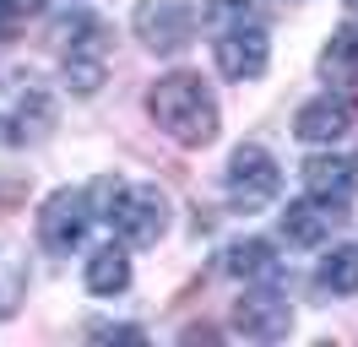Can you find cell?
Instances as JSON below:
<instances>
[{
  "label": "cell",
  "instance_id": "4fadbf2b",
  "mask_svg": "<svg viewBox=\"0 0 358 347\" xmlns=\"http://www.w3.org/2000/svg\"><path fill=\"white\" fill-rule=\"evenodd\" d=\"M304 185L315 195H331V201H348L358 190V163L353 157H331V152H320L304 163Z\"/></svg>",
  "mask_w": 358,
  "mask_h": 347
},
{
  "label": "cell",
  "instance_id": "ac0fdd59",
  "mask_svg": "<svg viewBox=\"0 0 358 347\" xmlns=\"http://www.w3.org/2000/svg\"><path fill=\"white\" fill-rule=\"evenodd\" d=\"M206 22H217V27L255 22V0H206Z\"/></svg>",
  "mask_w": 358,
  "mask_h": 347
},
{
  "label": "cell",
  "instance_id": "ffe728a7",
  "mask_svg": "<svg viewBox=\"0 0 358 347\" xmlns=\"http://www.w3.org/2000/svg\"><path fill=\"white\" fill-rule=\"evenodd\" d=\"M348 6H353V11H358V0H348Z\"/></svg>",
  "mask_w": 358,
  "mask_h": 347
},
{
  "label": "cell",
  "instance_id": "d6986e66",
  "mask_svg": "<svg viewBox=\"0 0 358 347\" xmlns=\"http://www.w3.org/2000/svg\"><path fill=\"white\" fill-rule=\"evenodd\" d=\"M33 11H44V0H0V38H6L22 17H33Z\"/></svg>",
  "mask_w": 358,
  "mask_h": 347
},
{
  "label": "cell",
  "instance_id": "30bf717a",
  "mask_svg": "<svg viewBox=\"0 0 358 347\" xmlns=\"http://www.w3.org/2000/svg\"><path fill=\"white\" fill-rule=\"evenodd\" d=\"M348 201H331V195H304V201H293L288 212H282V234H288V244H304V250H315V244H326L331 239V228H342L348 222V212H342Z\"/></svg>",
  "mask_w": 358,
  "mask_h": 347
},
{
  "label": "cell",
  "instance_id": "9c48e42d",
  "mask_svg": "<svg viewBox=\"0 0 358 347\" xmlns=\"http://www.w3.org/2000/svg\"><path fill=\"white\" fill-rule=\"evenodd\" d=\"M212 55H217V71H223L228 82H255L271 60V43L255 22H239V27H223V33H217Z\"/></svg>",
  "mask_w": 358,
  "mask_h": 347
},
{
  "label": "cell",
  "instance_id": "3957f363",
  "mask_svg": "<svg viewBox=\"0 0 358 347\" xmlns=\"http://www.w3.org/2000/svg\"><path fill=\"white\" fill-rule=\"evenodd\" d=\"M55 43L66 49V82L76 92H98L103 65H109V27L87 11H71V17L55 22Z\"/></svg>",
  "mask_w": 358,
  "mask_h": 347
},
{
  "label": "cell",
  "instance_id": "8992f818",
  "mask_svg": "<svg viewBox=\"0 0 358 347\" xmlns=\"http://www.w3.org/2000/svg\"><path fill=\"white\" fill-rule=\"evenodd\" d=\"M87 222H92L87 190H55L44 201V212H38V244L49 255H71L87 239Z\"/></svg>",
  "mask_w": 358,
  "mask_h": 347
},
{
  "label": "cell",
  "instance_id": "7a4b0ae2",
  "mask_svg": "<svg viewBox=\"0 0 358 347\" xmlns=\"http://www.w3.org/2000/svg\"><path fill=\"white\" fill-rule=\"evenodd\" d=\"M55 125V98L33 71H0V141H38Z\"/></svg>",
  "mask_w": 358,
  "mask_h": 347
},
{
  "label": "cell",
  "instance_id": "ba28073f",
  "mask_svg": "<svg viewBox=\"0 0 358 347\" xmlns=\"http://www.w3.org/2000/svg\"><path fill=\"white\" fill-rule=\"evenodd\" d=\"M293 325V304L277 293V282H261V293H245L234 304V331L250 342H282Z\"/></svg>",
  "mask_w": 358,
  "mask_h": 347
},
{
  "label": "cell",
  "instance_id": "e0dca14e",
  "mask_svg": "<svg viewBox=\"0 0 358 347\" xmlns=\"http://www.w3.org/2000/svg\"><path fill=\"white\" fill-rule=\"evenodd\" d=\"M320 288L326 293H358V244H342V250H331V255L320 260Z\"/></svg>",
  "mask_w": 358,
  "mask_h": 347
},
{
  "label": "cell",
  "instance_id": "7c38bea8",
  "mask_svg": "<svg viewBox=\"0 0 358 347\" xmlns=\"http://www.w3.org/2000/svg\"><path fill=\"white\" fill-rule=\"evenodd\" d=\"M223 271L239 282H282V260L266 239H234L223 250Z\"/></svg>",
  "mask_w": 358,
  "mask_h": 347
},
{
  "label": "cell",
  "instance_id": "52a82bcc",
  "mask_svg": "<svg viewBox=\"0 0 358 347\" xmlns=\"http://www.w3.org/2000/svg\"><path fill=\"white\" fill-rule=\"evenodd\" d=\"M196 33V17L185 0H141L136 6V38L147 43L152 55H179Z\"/></svg>",
  "mask_w": 358,
  "mask_h": 347
},
{
  "label": "cell",
  "instance_id": "8fae6325",
  "mask_svg": "<svg viewBox=\"0 0 358 347\" xmlns=\"http://www.w3.org/2000/svg\"><path fill=\"white\" fill-rule=\"evenodd\" d=\"M353 130V104L348 98H331V92H320L310 104L293 114V136L299 141H342Z\"/></svg>",
  "mask_w": 358,
  "mask_h": 347
},
{
  "label": "cell",
  "instance_id": "277c9868",
  "mask_svg": "<svg viewBox=\"0 0 358 347\" xmlns=\"http://www.w3.org/2000/svg\"><path fill=\"white\" fill-rule=\"evenodd\" d=\"M109 222L125 244H157L169 234V195L157 185H125L109 190Z\"/></svg>",
  "mask_w": 358,
  "mask_h": 347
},
{
  "label": "cell",
  "instance_id": "5b68a950",
  "mask_svg": "<svg viewBox=\"0 0 358 347\" xmlns=\"http://www.w3.org/2000/svg\"><path fill=\"white\" fill-rule=\"evenodd\" d=\"M277 190H282L277 157H271L266 147H255V141L234 147V157H228V201H234L239 212H261L266 201H277Z\"/></svg>",
  "mask_w": 358,
  "mask_h": 347
},
{
  "label": "cell",
  "instance_id": "6da1fadb",
  "mask_svg": "<svg viewBox=\"0 0 358 347\" xmlns=\"http://www.w3.org/2000/svg\"><path fill=\"white\" fill-rule=\"evenodd\" d=\"M152 120L163 136H174L179 147H206L212 136H217V104H212V92H206L201 76H190V71H174V76H163L152 87Z\"/></svg>",
  "mask_w": 358,
  "mask_h": 347
},
{
  "label": "cell",
  "instance_id": "5bb4252c",
  "mask_svg": "<svg viewBox=\"0 0 358 347\" xmlns=\"http://www.w3.org/2000/svg\"><path fill=\"white\" fill-rule=\"evenodd\" d=\"M27 299V250L0 239V320H11Z\"/></svg>",
  "mask_w": 358,
  "mask_h": 347
},
{
  "label": "cell",
  "instance_id": "9a60e30c",
  "mask_svg": "<svg viewBox=\"0 0 358 347\" xmlns=\"http://www.w3.org/2000/svg\"><path fill=\"white\" fill-rule=\"evenodd\" d=\"M320 71L342 87H358V22L348 27H336L331 43H326V55H320Z\"/></svg>",
  "mask_w": 358,
  "mask_h": 347
},
{
  "label": "cell",
  "instance_id": "2e32d148",
  "mask_svg": "<svg viewBox=\"0 0 358 347\" xmlns=\"http://www.w3.org/2000/svg\"><path fill=\"white\" fill-rule=\"evenodd\" d=\"M87 288H92V293H103V299L131 288V260H125V250H120V244L92 250V260H87Z\"/></svg>",
  "mask_w": 358,
  "mask_h": 347
}]
</instances>
